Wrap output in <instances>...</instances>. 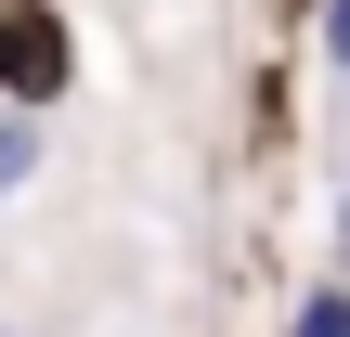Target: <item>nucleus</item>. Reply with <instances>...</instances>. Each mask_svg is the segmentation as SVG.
<instances>
[{
  "label": "nucleus",
  "mask_w": 350,
  "mask_h": 337,
  "mask_svg": "<svg viewBox=\"0 0 350 337\" xmlns=\"http://www.w3.org/2000/svg\"><path fill=\"white\" fill-rule=\"evenodd\" d=\"M65 65H78V52H65V26H52V13H0V91H13V104H52V91H65Z\"/></svg>",
  "instance_id": "1"
},
{
  "label": "nucleus",
  "mask_w": 350,
  "mask_h": 337,
  "mask_svg": "<svg viewBox=\"0 0 350 337\" xmlns=\"http://www.w3.org/2000/svg\"><path fill=\"white\" fill-rule=\"evenodd\" d=\"M39 169V104H0V195Z\"/></svg>",
  "instance_id": "2"
},
{
  "label": "nucleus",
  "mask_w": 350,
  "mask_h": 337,
  "mask_svg": "<svg viewBox=\"0 0 350 337\" xmlns=\"http://www.w3.org/2000/svg\"><path fill=\"white\" fill-rule=\"evenodd\" d=\"M286 337H350V286H312V299L286 312Z\"/></svg>",
  "instance_id": "3"
},
{
  "label": "nucleus",
  "mask_w": 350,
  "mask_h": 337,
  "mask_svg": "<svg viewBox=\"0 0 350 337\" xmlns=\"http://www.w3.org/2000/svg\"><path fill=\"white\" fill-rule=\"evenodd\" d=\"M325 65L350 78V0H325Z\"/></svg>",
  "instance_id": "4"
}]
</instances>
